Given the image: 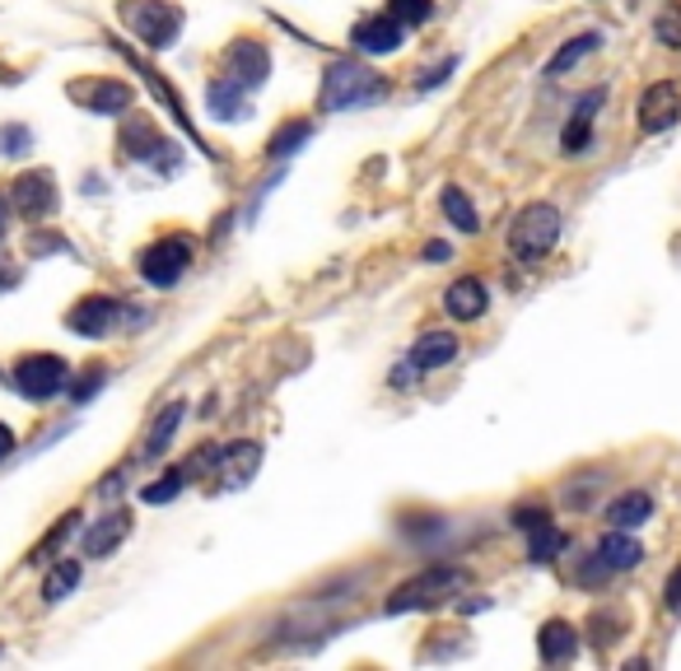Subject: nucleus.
<instances>
[{
	"label": "nucleus",
	"mask_w": 681,
	"mask_h": 671,
	"mask_svg": "<svg viewBox=\"0 0 681 671\" xmlns=\"http://www.w3.org/2000/svg\"><path fill=\"white\" fill-rule=\"evenodd\" d=\"M602 103H607V89H589V94H579V103H574V112H570V122H565V131H560V150H565V154H583V150H589V141H593V122H597Z\"/></svg>",
	"instance_id": "obj_13"
},
{
	"label": "nucleus",
	"mask_w": 681,
	"mask_h": 671,
	"mask_svg": "<svg viewBox=\"0 0 681 671\" xmlns=\"http://www.w3.org/2000/svg\"><path fill=\"white\" fill-rule=\"evenodd\" d=\"M677 117H681V89L672 80H658L649 85L645 94H639V108H635V122L645 135H663L677 127Z\"/></svg>",
	"instance_id": "obj_7"
},
{
	"label": "nucleus",
	"mask_w": 681,
	"mask_h": 671,
	"mask_svg": "<svg viewBox=\"0 0 681 671\" xmlns=\"http://www.w3.org/2000/svg\"><path fill=\"white\" fill-rule=\"evenodd\" d=\"M127 531H131V513H127V508L108 513V518H99V522L85 531V556H89V560H103L108 550H117V546L127 541Z\"/></svg>",
	"instance_id": "obj_17"
},
{
	"label": "nucleus",
	"mask_w": 681,
	"mask_h": 671,
	"mask_svg": "<svg viewBox=\"0 0 681 671\" xmlns=\"http://www.w3.org/2000/svg\"><path fill=\"white\" fill-rule=\"evenodd\" d=\"M10 383L19 387V392H24V397L29 402H37V406H43V402H52V397H62V392H66V383H70V364L62 360V354H43V350H37V354H24V360H19L14 369H10Z\"/></svg>",
	"instance_id": "obj_4"
},
{
	"label": "nucleus",
	"mask_w": 681,
	"mask_h": 671,
	"mask_svg": "<svg viewBox=\"0 0 681 671\" xmlns=\"http://www.w3.org/2000/svg\"><path fill=\"white\" fill-rule=\"evenodd\" d=\"M191 256H197V243L187 239V233H168L154 248L141 252V280L154 285V289H173L187 275Z\"/></svg>",
	"instance_id": "obj_6"
},
{
	"label": "nucleus",
	"mask_w": 681,
	"mask_h": 671,
	"mask_svg": "<svg viewBox=\"0 0 681 671\" xmlns=\"http://www.w3.org/2000/svg\"><path fill=\"white\" fill-rule=\"evenodd\" d=\"M523 531H528V560H537V564H551L560 550H565V531L551 522V513L537 518L532 527H523Z\"/></svg>",
	"instance_id": "obj_23"
},
{
	"label": "nucleus",
	"mask_w": 681,
	"mask_h": 671,
	"mask_svg": "<svg viewBox=\"0 0 681 671\" xmlns=\"http://www.w3.org/2000/svg\"><path fill=\"white\" fill-rule=\"evenodd\" d=\"M10 452H14V429H10L6 420H0V462H6Z\"/></svg>",
	"instance_id": "obj_37"
},
{
	"label": "nucleus",
	"mask_w": 681,
	"mask_h": 671,
	"mask_svg": "<svg viewBox=\"0 0 681 671\" xmlns=\"http://www.w3.org/2000/svg\"><path fill=\"white\" fill-rule=\"evenodd\" d=\"M537 653L541 662H574L579 653V629L570 620H547L537 635Z\"/></svg>",
	"instance_id": "obj_18"
},
{
	"label": "nucleus",
	"mask_w": 681,
	"mask_h": 671,
	"mask_svg": "<svg viewBox=\"0 0 681 671\" xmlns=\"http://www.w3.org/2000/svg\"><path fill=\"white\" fill-rule=\"evenodd\" d=\"M10 210H14V206H10V196L0 191V243H6V233H10Z\"/></svg>",
	"instance_id": "obj_38"
},
{
	"label": "nucleus",
	"mask_w": 681,
	"mask_h": 671,
	"mask_svg": "<svg viewBox=\"0 0 681 671\" xmlns=\"http://www.w3.org/2000/svg\"><path fill=\"white\" fill-rule=\"evenodd\" d=\"M649 518H653V495H645V490H626V495H616L607 504V522L620 527V531H630Z\"/></svg>",
	"instance_id": "obj_20"
},
{
	"label": "nucleus",
	"mask_w": 681,
	"mask_h": 671,
	"mask_svg": "<svg viewBox=\"0 0 681 671\" xmlns=\"http://www.w3.org/2000/svg\"><path fill=\"white\" fill-rule=\"evenodd\" d=\"M472 587V574H466L462 564H430L420 569L416 579H406L402 587H393V597L383 602L387 616H406V610H430V606H443L453 602L458 592Z\"/></svg>",
	"instance_id": "obj_1"
},
{
	"label": "nucleus",
	"mask_w": 681,
	"mask_h": 671,
	"mask_svg": "<svg viewBox=\"0 0 681 671\" xmlns=\"http://www.w3.org/2000/svg\"><path fill=\"white\" fill-rule=\"evenodd\" d=\"M485 308H491V289H485L481 275H462L443 289V312H449L453 322H476L485 318Z\"/></svg>",
	"instance_id": "obj_14"
},
{
	"label": "nucleus",
	"mask_w": 681,
	"mask_h": 671,
	"mask_svg": "<svg viewBox=\"0 0 681 671\" xmlns=\"http://www.w3.org/2000/svg\"><path fill=\"white\" fill-rule=\"evenodd\" d=\"M439 206H443V215H449V220L458 224V233H481V220H476V206L466 201V191L462 187H443L439 191Z\"/></svg>",
	"instance_id": "obj_26"
},
{
	"label": "nucleus",
	"mask_w": 681,
	"mask_h": 671,
	"mask_svg": "<svg viewBox=\"0 0 681 671\" xmlns=\"http://www.w3.org/2000/svg\"><path fill=\"white\" fill-rule=\"evenodd\" d=\"M80 579H85V569H80V560H56L52 569H47V579H43V602L47 606H56V602H66L75 587H80Z\"/></svg>",
	"instance_id": "obj_25"
},
{
	"label": "nucleus",
	"mask_w": 681,
	"mask_h": 671,
	"mask_svg": "<svg viewBox=\"0 0 681 671\" xmlns=\"http://www.w3.org/2000/svg\"><path fill=\"white\" fill-rule=\"evenodd\" d=\"M560 210L551 201H532V206H523L514 215V224H509V252L518 256L523 266L528 262H541V256H551L556 243H560Z\"/></svg>",
	"instance_id": "obj_3"
},
{
	"label": "nucleus",
	"mask_w": 681,
	"mask_h": 671,
	"mask_svg": "<svg viewBox=\"0 0 681 671\" xmlns=\"http://www.w3.org/2000/svg\"><path fill=\"white\" fill-rule=\"evenodd\" d=\"M453 256V243H425V262L439 266V262H449Z\"/></svg>",
	"instance_id": "obj_36"
},
{
	"label": "nucleus",
	"mask_w": 681,
	"mask_h": 671,
	"mask_svg": "<svg viewBox=\"0 0 681 671\" xmlns=\"http://www.w3.org/2000/svg\"><path fill=\"white\" fill-rule=\"evenodd\" d=\"M653 37H658L663 47H677V52H681V6L658 10V19H653Z\"/></svg>",
	"instance_id": "obj_30"
},
{
	"label": "nucleus",
	"mask_w": 681,
	"mask_h": 671,
	"mask_svg": "<svg viewBox=\"0 0 681 671\" xmlns=\"http://www.w3.org/2000/svg\"><path fill=\"white\" fill-rule=\"evenodd\" d=\"M183 481H187V471L173 466V471H164V476L154 481V485L141 490V499H145V504H173V499L183 495Z\"/></svg>",
	"instance_id": "obj_28"
},
{
	"label": "nucleus",
	"mask_w": 681,
	"mask_h": 671,
	"mask_svg": "<svg viewBox=\"0 0 681 671\" xmlns=\"http://www.w3.org/2000/svg\"><path fill=\"white\" fill-rule=\"evenodd\" d=\"M607 579H612V564H607V560H602L597 550H593V556L579 564V583H583V587H602Z\"/></svg>",
	"instance_id": "obj_33"
},
{
	"label": "nucleus",
	"mask_w": 681,
	"mask_h": 671,
	"mask_svg": "<svg viewBox=\"0 0 681 671\" xmlns=\"http://www.w3.org/2000/svg\"><path fill=\"white\" fill-rule=\"evenodd\" d=\"M257 466H262V443H252V439L229 443V448H220V476H216V485L220 490H243L252 476H257Z\"/></svg>",
	"instance_id": "obj_15"
},
{
	"label": "nucleus",
	"mask_w": 681,
	"mask_h": 671,
	"mask_svg": "<svg viewBox=\"0 0 681 671\" xmlns=\"http://www.w3.org/2000/svg\"><path fill=\"white\" fill-rule=\"evenodd\" d=\"M453 70H458V56H443V62H439V66H430V70H425V75H420V80H416V89H420V94H430V89H439L443 80H449V75H453Z\"/></svg>",
	"instance_id": "obj_34"
},
{
	"label": "nucleus",
	"mask_w": 681,
	"mask_h": 671,
	"mask_svg": "<svg viewBox=\"0 0 681 671\" xmlns=\"http://www.w3.org/2000/svg\"><path fill=\"white\" fill-rule=\"evenodd\" d=\"M29 150H33V131L29 127H19V122L0 127V154H6V160H19V154H29Z\"/></svg>",
	"instance_id": "obj_31"
},
{
	"label": "nucleus",
	"mask_w": 681,
	"mask_h": 671,
	"mask_svg": "<svg viewBox=\"0 0 681 671\" xmlns=\"http://www.w3.org/2000/svg\"><path fill=\"white\" fill-rule=\"evenodd\" d=\"M663 606L672 610V616H681V569H672V579L663 587Z\"/></svg>",
	"instance_id": "obj_35"
},
{
	"label": "nucleus",
	"mask_w": 681,
	"mask_h": 671,
	"mask_svg": "<svg viewBox=\"0 0 681 671\" xmlns=\"http://www.w3.org/2000/svg\"><path fill=\"white\" fill-rule=\"evenodd\" d=\"M224 66L229 75L239 80L243 89H262L271 80V52L262 43H252V37H239V43H229L224 52Z\"/></svg>",
	"instance_id": "obj_12"
},
{
	"label": "nucleus",
	"mask_w": 681,
	"mask_h": 671,
	"mask_svg": "<svg viewBox=\"0 0 681 671\" xmlns=\"http://www.w3.org/2000/svg\"><path fill=\"white\" fill-rule=\"evenodd\" d=\"M183 410H187L183 402H173V406L160 410V420H154L150 439H145V448H141V458H145V462H154V458H164V452H168L173 433H178V425H183Z\"/></svg>",
	"instance_id": "obj_24"
},
{
	"label": "nucleus",
	"mask_w": 681,
	"mask_h": 671,
	"mask_svg": "<svg viewBox=\"0 0 681 671\" xmlns=\"http://www.w3.org/2000/svg\"><path fill=\"white\" fill-rule=\"evenodd\" d=\"M66 94H70L85 112H94V117H122V112H131V103H135V89L122 85V80H85V85H70Z\"/></svg>",
	"instance_id": "obj_10"
},
{
	"label": "nucleus",
	"mask_w": 681,
	"mask_h": 671,
	"mask_svg": "<svg viewBox=\"0 0 681 671\" xmlns=\"http://www.w3.org/2000/svg\"><path fill=\"white\" fill-rule=\"evenodd\" d=\"M458 360V336L453 331H425L416 336V345H411V364L420 373H435L443 364H453Z\"/></svg>",
	"instance_id": "obj_16"
},
{
	"label": "nucleus",
	"mask_w": 681,
	"mask_h": 671,
	"mask_svg": "<svg viewBox=\"0 0 681 671\" xmlns=\"http://www.w3.org/2000/svg\"><path fill=\"white\" fill-rule=\"evenodd\" d=\"M248 94L252 89H243L233 75H224V80H216L206 89V108H210V117H220V122H229V117H248Z\"/></svg>",
	"instance_id": "obj_19"
},
{
	"label": "nucleus",
	"mask_w": 681,
	"mask_h": 671,
	"mask_svg": "<svg viewBox=\"0 0 681 671\" xmlns=\"http://www.w3.org/2000/svg\"><path fill=\"white\" fill-rule=\"evenodd\" d=\"M308 141H314V127H308V122H285L276 135H271L266 154H271V160H289V154H299Z\"/></svg>",
	"instance_id": "obj_27"
},
{
	"label": "nucleus",
	"mask_w": 681,
	"mask_h": 671,
	"mask_svg": "<svg viewBox=\"0 0 681 671\" xmlns=\"http://www.w3.org/2000/svg\"><path fill=\"white\" fill-rule=\"evenodd\" d=\"M117 318H122V304L108 299V294H89V299H80L66 312V327L75 336H89V341H103V336L117 327Z\"/></svg>",
	"instance_id": "obj_11"
},
{
	"label": "nucleus",
	"mask_w": 681,
	"mask_h": 671,
	"mask_svg": "<svg viewBox=\"0 0 681 671\" xmlns=\"http://www.w3.org/2000/svg\"><path fill=\"white\" fill-rule=\"evenodd\" d=\"M127 29L150 52H168L183 37V10L168 0H135V6H127Z\"/></svg>",
	"instance_id": "obj_5"
},
{
	"label": "nucleus",
	"mask_w": 681,
	"mask_h": 671,
	"mask_svg": "<svg viewBox=\"0 0 681 671\" xmlns=\"http://www.w3.org/2000/svg\"><path fill=\"white\" fill-rule=\"evenodd\" d=\"M383 94H387V85L378 80L374 70H369L364 62H355V56H341V62H332V66H327V75H322L318 108L322 112H355V108L378 103Z\"/></svg>",
	"instance_id": "obj_2"
},
{
	"label": "nucleus",
	"mask_w": 681,
	"mask_h": 671,
	"mask_svg": "<svg viewBox=\"0 0 681 671\" xmlns=\"http://www.w3.org/2000/svg\"><path fill=\"white\" fill-rule=\"evenodd\" d=\"M85 373H89V378L66 383V392H70V402H75V406H85V402L94 397V392H99V387L108 383V369H103V364H94V369H85Z\"/></svg>",
	"instance_id": "obj_32"
},
{
	"label": "nucleus",
	"mask_w": 681,
	"mask_h": 671,
	"mask_svg": "<svg viewBox=\"0 0 681 671\" xmlns=\"http://www.w3.org/2000/svg\"><path fill=\"white\" fill-rule=\"evenodd\" d=\"M597 556L612 564V574H620V569H635L639 560H645V546H639L630 531H620V527H612L607 537L597 541Z\"/></svg>",
	"instance_id": "obj_22"
},
{
	"label": "nucleus",
	"mask_w": 681,
	"mask_h": 671,
	"mask_svg": "<svg viewBox=\"0 0 681 671\" xmlns=\"http://www.w3.org/2000/svg\"><path fill=\"white\" fill-rule=\"evenodd\" d=\"M602 47V33L597 29H589V33H579V37H570L565 47H560L551 62H547V80H560V75H570L579 62H589V56Z\"/></svg>",
	"instance_id": "obj_21"
},
{
	"label": "nucleus",
	"mask_w": 681,
	"mask_h": 671,
	"mask_svg": "<svg viewBox=\"0 0 681 671\" xmlns=\"http://www.w3.org/2000/svg\"><path fill=\"white\" fill-rule=\"evenodd\" d=\"M387 14H393L397 24L416 29V24H430L435 19V0H387Z\"/></svg>",
	"instance_id": "obj_29"
},
{
	"label": "nucleus",
	"mask_w": 681,
	"mask_h": 671,
	"mask_svg": "<svg viewBox=\"0 0 681 671\" xmlns=\"http://www.w3.org/2000/svg\"><path fill=\"white\" fill-rule=\"evenodd\" d=\"M350 43L364 56H393L406 47V24H397L393 14H364V19H355V29H350Z\"/></svg>",
	"instance_id": "obj_8"
},
{
	"label": "nucleus",
	"mask_w": 681,
	"mask_h": 671,
	"mask_svg": "<svg viewBox=\"0 0 681 671\" xmlns=\"http://www.w3.org/2000/svg\"><path fill=\"white\" fill-rule=\"evenodd\" d=\"M10 206L29 220H43V215L56 210V177L47 168H29L10 183Z\"/></svg>",
	"instance_id": "obj_9"
}]
</instances>
